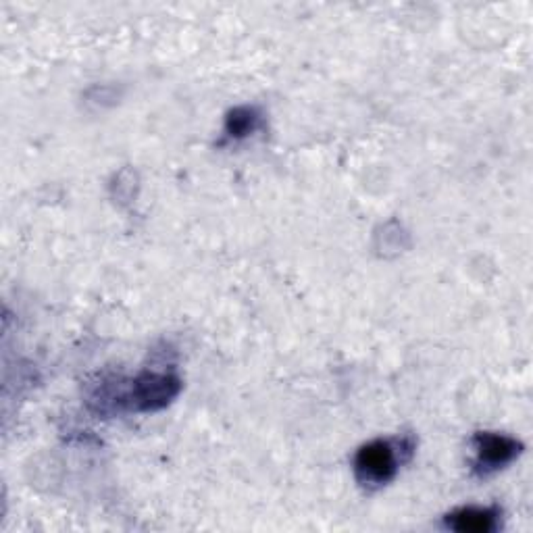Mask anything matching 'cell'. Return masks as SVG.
I'll use <instances>...</instances> for the list:
<instances>
[{
  "mask_svg": "<svg viewBox=\"0 0 533 533\" xmlns=\"http://www.w3.org/2000/svg\"><path fill=\"white\" fill-rule=\"evenodd\" d=\"M177 390H180V384H177L175 377L146 373L136 382L134 400L140 409H159L177 394Z\"/></svg>",
  "mask_w": 533,
  "mask_h": 533,
  "instance_id": "3957f363",
  "label": "cell"
},
{
  "mask_svg": "<svg viewBox=\"0 0 533 533\" xmlns=\"http://www.w3.org/2000/svg\"><path fill=\"white\" fill-rule=\"evenodd\" d=\"M402 463L398 446L390 440H375L363 446L354 459L357 479L367 488H379L388 484Z\"/></svg>",
  "mask_w": 533,
  "mask_h": 533,
  "instance_id": "6da1fadb",
  "label": "cell"
},
{
  "mask_svg": "<svg viewBox=\"0 0 533 533\" xmlns=\"http://www.w3.org/2000/svg\"><path fill=\"white\" fill-rule=\"evenodd\" d=\"M519 450H521L519 442L509 436L479 434L475 438V452H477L475 469L484 475L498 471L504 465H509L519 454Z\"/></svg>",
  "mask_w": 533,
  "mask_h": 533,
  "instance_id": "7a4b0ae2",
  "label": "cell"
},
{
  "mask_svg": "<svg viewBox=\"0 0 533 533\" xmlns=\"http://www.w3.org/2000/svg\"><path fill=\"white\" fill-rule=\"evenodd\" d=\"M259 121H261V115L257 113V109L240 107L232 111L230 117H227L225 130L232 138H244L259 128Z\"/></svg>",
  "mask_w": 533,
  "mask_h": 533,
  "instance_id": "5b68a950",
  "label": "cell"
},
{
  "mask_svg": "<svg viewBox=\"0 0 533 533\" xmlns=\"http://www.w3.org/2000/svg\"><path fill=\"white\" fill-rule=\"evenodd\" d=\"M446 525L461 533H488L494 531L498 525V513L492 509H461L448 515Z\"/></svg>",
  "mask_w": 533,
  "mask_h": 533,
  "instance_id": "277c9868",
  "label": "cell"
}]
</instances>
